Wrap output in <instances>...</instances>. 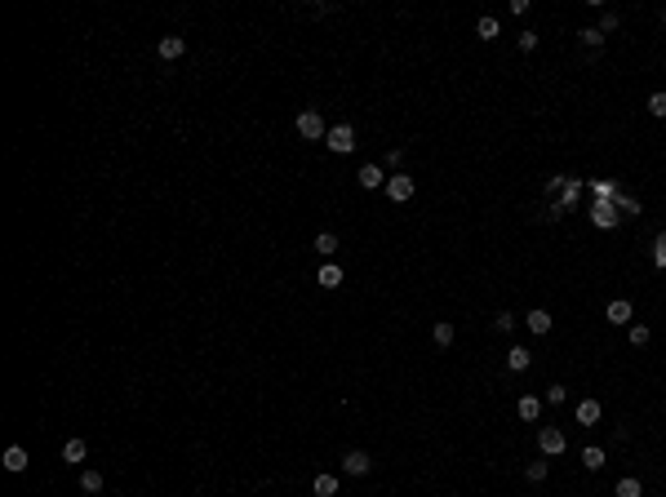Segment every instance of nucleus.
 Wrapping results in <instances>:
<instances>
[{
    "instance_id": "f257e3e1",
    "label": "nucleus",
    "mask_w": 666,
    "mask_h": 497,
    "mask_svg": "<svg viewBox=\"0 0 666 497\" xmlns=\"http://www.w3.org/2000/svg\"><path fill=\"white\" fill-rule=\"evenodd\" d=\"M324 147H329L333 156H351L355 151V129L351 125H333L329 134H324Z\"/></svg>"
},
{
    "instance_id": "f03ea898",
    "label": "nucleus",
    "mask_w": 666,
    "mask_h": 497,
    "mask_svg": "<svg viewBox=\"0 0 666 497\" xmlns=\"http://www.w3.org/2000/svg\"><path fill=\"white\" fill-rule=\"evenodd\" d=\"M538 448H542V457H560V453L569 448L564 431H560V426H542V431H538Z\"/></svg>"
},
{
    "instance_id": "7ed1b4c3",
    "label": "nucleus",
    "mask_w": 666,
    "mask_h": 497,
    "mask_svg": "<svg viewBox=\"0 0 666 497\" xmlns=\"http://www.w3.org/2000/svg\"><path fill=\"white\" fill-rule=\"evenodd\" d=\"M294 125H298V134H302V138H311V143H316V138H324V134H329V129H324V120H320V111H316V107L298 111V120H294Z\"/></svg>"
},
{
    "instance_id": "20e7f679",
    "label": "nucleus",
    "mask_w": 666,
    "mask_h": 497,
    "mask_svg": "<svg viewBox=\"0 0 666 497\" xmlns=\"http://www.w3.org/2000/svg\"><path fill=\"white\" fill-rule=\"evenodd\" d=\"M414 191H418V182H414V178H409V173H391V178H387V195H391V200H396V204L414 200Z\"/></svg>"
},
{
    "instance_id": "39448f33",
    "label": "nucleus",
    "mask_w": 666,
    "mask_h": 497,
    "mask_svg": "<svg viewBox=\"0 0 666 497\" xmlns=\"http://www.w3.org/2000/svg\"><path fill=\"white\" fill-rule=\"evenodd\" d=\"M591 222H595V227H604V231H613L617 222H622V213L613 209V200H595V204H591Z\"/></svg>"
},
{
    "instance_id": "423d86ee",
    "label": "nucleus",
    "mask_w": 666,
    "mask_h": 497,
    "mask_svg": "<svg viewBox=\"0 0 666 497\" xmlns=\"http://www.w3.org/2000/svg\"><path fill=\"white\" fill-rule=\"evenodd\" d=\"M369 466H373V457L364 453V448H351V453L342 457V471L346 475H369Z\"/></svg>"
},
{
    "instance_id": "0eeeda50",
    "label": "nucleus",
    "mask_w": 666,
    "mask_h": 497,
    "mask_svg": "<svg viewBox=\"0 0 666 497\" xmlns=\"http://www.w3.org/2000/svg\"><path fill=\"white\" fill-rule=\"evenodd\" d=\"M578 426H595L599 417H604V404H599V400H578Z\"/></svg>"
},
{
    "instance_id": "6e6552de",
    "label": "nucleus",
    "mask_w": 666,
    "mask_h": 497,
    "mask_svg": "<svg viewBox=\"0 0 666 497\" xmlns=\"http://www.w3.org/2000/svg\"><path fill=\"white\" fill-rule=\"evenodd\" d=\"M156 53H160L165 62H174V58H182V53H187V40H182V36H165V40L156 45Z\"/></svg>"
},
{
    "instance_id": "1a4fd4ad",
    "label": "nucleus",
    "mask_w": 666,
    "mask_h": 497,
    "mask_svg": "<svg viewBox=\"0 0 666 497\" xmlns=\"http://www.w3.org/2000/svg\"><path fill=\"white\" fill-rule=\"evenodd\" d=\"M604 320L608 324H631V302H626V298H613L608 311H604Z\"/></svg>"
},
{
    "instance_id": "9d476101",
    "label": "nucleus",
    "mask_w": 666,
    "mask_h": 497,
    "mask_svg": "<svg viewBox=\"0 0 666 497\" xmlns=\"http://www.w3.org/2000/svg\"><path fill=\"white\" fill-rule=\"evenodd\" d=\"M5 471H14V475L27 471V448H23V444H9V448H5Z\"/></svg>"
},
{
    "instance_id": "9b49d317",
    "label": "nucleus",
    "mask_w": 666,
    "mask_h": 497,
    "mask_svg": "<svg viewBox=\"0 0 666 497\" xmlns=\"http://www.w3.org/2000/svg\"><path fill=\"white\" fill-rule=\"evenodd\" d=\"M524 324H529V333H551V324H556V320H551V311H542V306H538V311H529V315H524Z\"/></svg>"
},
{
    "instance_id": "f8f14e48",
    "label": "nucleus",
    "mask_w": 666,
    "mask_h": 497,
    "mask_svg": "<svg viewBox=\"0 0 666 497\" xmlns=\"http://www.w3.org/2000/svg\"><path fill=\"white\" fill-rule=\"evenodd\" d=\"M515 413H520V422H538V417H542V400H538V396H520Z\"/></svg>"
},
{
    "instance_id": "ddd939ff",
    "label": "nucleus",
    "mask_w": 666,
    "mask_h": 497,
    "mask_svg": "<svg viewBox=\"0 0 666 497\" xmlns=\"http://www.w3.org/2000/svg\"><path fill=\"white\" fill-rule=\"evenodd\" d=\"M529 364H533V355L524 351V346H511V351H506V369L511 373H529Z\"/></svg>"
},
{
    "instance_id": "4468645a",
    "label": "nucleus",
    "mask_w": 666,
    "mask_h": 497,
    "mask_svg": "<svg viewBox=\"0 0 666 497\" xmlns=\"http://www.w3.org/2000/svg\"><path fill=\"white\" fill-rule=\"evenodd\" d=\"M355 178H360V186H364V191H378V186L387 182V178H382V165H364Z\"/></svg>"
},
{
    "instance_id": "2eb2a0df",
    "label": "nucleus",
    "mask_w": 666,
    "mask_h": 497,
    "mask_svg": "<svg viewBox=\"0 0 666 497\" xmlns=\"http://www.w3.org/2000/svg\"><path fill=\"white\" fill-rule=\"evenodd\" d=\"M84 457H89V444H84L80 435H76V439H67V444H62V462H84Z\"/></svg>"
},
{
    "instance_id": "dca6fc26",
    "label": "nucleus",
    "mask_w": 666,
    "mask_h": 497,
    "mask_svg": "<svg viewBox=\"0 0 666 497\" xmlns=\"http://www.w3.org/2000/svg\"><path fill=\"white\" fill-rule=\"evenodd\" d=\"M311 493L316 497H337V475H316V480H311Z\"/></svg>"
},
{
    "instance_id": "f3484780",
    "label": "nucleus",
    "mask_w": 666,
    "mask_h": 497,
    "mask_svg": "<svg viewBox=\"0 0 666 497\" xmlns=\"http://www.w3.org/2000/svg\"><path fill=\"white\" fill-rule=\"evenodd\" d=\"M316 280H320V289H337V284H342V267L324 262V267H320V276H316Z\"/></svg>"
},
{
    "instance_id": "a211bd4d",
    "label": "nucleus",
    "mask_w": 666,
    "mask_h": 497,
    "mask_svg": "<svg viewBox=\"0 0 666 497\" xmlns=\"http://www.w3.org/2000/svg\"><path fill=\"white\" fill-rule=\"evenodd\" d=\"M617 497H644V484L635 480V475H622V480H617V489H613Z\"/></svg>"
},
{
    "instance_id": "6ab92c4d",
    "label": "nucleus",
    "mask_w": 666,
    "mask_h": 497,
    "mask_svg": "<svg viewBox=\"0 0 666 497\" xmlns=\"http://www.w3.org/2000/svg\"><path fill=\"white\" fill-rule=\"evenodd\" d=\"M475 36H480V40H498V18L484 14L480 23H475Z\"/></svg>"
},
{
    "instance_id": "aec40b11",
    "label": "nucleus",
    "mask_w": 666,
    "mask_h": 497,
    "mask_svg": "<svg viewBox=\"0 0 666 497\" xmlns=\"http://www.w3.org/2000/svg\"><path fill=\"white\" fill-rule=\"evenodd\" d=\"M316 253H320V258H333V253H337V236H333V231H320V236H316Z\"/></svg>"
},
{
    "instance_id": "412c9836",
    "label": "nucleus",
    "mask_w": 666,
    "mask_h": 497,
    "mask_svg": "<svg viewBox=\"0 0 666 497\" xmlns=\"http://www.w3.org/2000/svg\"><path fill=\"white\" fill-rule=\"evenodd\" d=\"M431 337H436V346H453V324H449V320H436Z\"/></svg>"
},
{
    "instance_id": "4be33fe9",
    "label": "nucleus",
    "mask_w": 666,
    "mask_h": 497,
    "mask_svg": "<svg viewBox=\"0 0 666 497\" xmlns=\"http://www.w3.org/2000/svg\"><path fill=\"white\" fill-rule=\"evenodd\" d=\"M578 40H582L586 49H599V45H604V32H599V27H582V32H578Z\"/></svg>"
},
{
    "instance_id": "5701e85b",
    "label": "nucleus",
    "mask_w": 666,
    "mask_h": 497,
    "mask_svg": "<svg viewBox=\"0 0 666 497\" xmlns=\"http://www.w3.org/2000/svg\"><path fill=\"white\" fill-rule=\"evenodd\" d=\"M582 466L586 471H599V466H604V448H595V444L582 448Z\"/></svg>"
},
{
    "instance_id": "b1692460",
    "label": "nucleus",
    "mask_w": 666,
    "mask_h": 497,
    "mask_svg": "<svg viewBox=\"0 0 666 497\" xmlns=\"http://www.w3.org/2000/svg\"><path fill=\"white\" fill-rule=\"evenodd\" d=\"M80 489L84 493H102V471H84L80 475Z\"/></svg>"
},
{
    "instance_id": "393cba45",
    "label": "nucleus",
    "mask_w": 666,
    "mask_h": 497,
    "mask_svg": "<svg viewBox=\"0 0 666 497\" xmlns=\"http://www.w3.org/2000/svg\"><path fill=\"white\" fill-rule=\"evenodd\" d=\"M515 45H520V53H533V49H538V32H529V27H524V32L515 36Z\"/></svg>"
},
{
    "instance_id": "a878e982",
    "label": "nucleus",
    "mask_w": 666,
    "mask_h": 497,
    "mask_svg": "<svg viewBox=\"0 0 666 497\" xmlns=\"http://www.w3.org/2000/svg\"><path fill=\"white\" fill-rule=\"evenodd\" d=\"M653 267H662V271H666V231H662L658 240H653Z\"/></svg>"
},
{
    "instance_id": "bb28decb",
    "label": "nucleus",
    "mask_w": 666,
    "mask_h": 497,
    "mask_svg": "<svg viewBox=\"0 0 666 497\" xmlns=\"http://www.w3.org/2000/svg\"><path fill=\"white\" fill-rule=\"evenodd\" d=\"M564 400H569V391H564V387L556 382V387H547V396H542V404H564Z\"/></svg>"
},
{
    "instance_id": "cd10ccee",
    "label": "nucleus",
    "mask_w": 666,
    "mask_h": 497,
    "mask_svg": "<svg viewBox=\"0 0 666 497\" xmlns=\"http://www.w3.org/2000/svg\"><path fill=\"white\" fill-rule=\"evenodd\" d=\"M524 475H529L533 484H542V480H547V462H542V457H538V462H529V466H524Z\"/></svg>"
},
{
    "instance_id": "c85d7f7f",
    "label": "nucleus",
    "mask_w": 666,
    "mask_h": 497,
    "mask_svg": "<svg viewBox=\"0 0 666 497\" xmlns=\"http://www.w3.org/2000/svg\"><path fill=\"white\" fill-rule=\"evenodd\" d=\"M649 324H631V346H649Z\"/></svg>"
},
{
    "instance_id": "c756f323",
    "label": "nucleus",
    "mask_w": 666,
    "mask_h": 497,
    "mask_svg": "<svg viewBox=\"0 0 666 497\" xmlns=\"http://www.w3.org/2000/svg\"><path fill=\"white\" fill-rule=\"evenodd\" d=\"M649 116L666 120V93H653V98H649Z\"/></svg>"
},
{
    "instance_id": "7c9ffc66",
    "label": "nucleus",
    "mask_w": 666,
    "mask_h": 497,
    "mask_svg": "<svg viewBox=\"0 0 666 497\" xmlns=\"http://www.w3.org/2000/svg\"><path fill=\"white\" fill-rule=\"evenodd\" d=\"M493 324H498L502 333H511V329H515V315H511V311H498V315H493Z\"/></svg>"
},
{
    "instance_id": "2f4dec72",
    "label": "nucleus",
    "mask_w": 666,
    "mask_h": 497,
    "mask_svg": "<svg viewBox=\"0 0 666 497\" xmlns=\"http://www.w3.org/2000/svg\"><path fill=\"white\" fill-rule=\"evenodd\" d=\"M617 27H622V18H617V14H613V9H608V14H604V18H599V32H617Z\"/></svg>"
},
{
    "instance_id": "473e14b6",
    "label": "nucleus",
    "mask_w": 666,
    "mask_h": 497,
    "mask_svg": "<svg viewBox=\"0 0 666 497\" xmlns=\"http://www.w3.org/2000/svg\"><path fill=\"white\" fill-rule=\"evenodd\" d=\"M662 23H666V14H662Z\"/></svg>"
}]
</instances>
